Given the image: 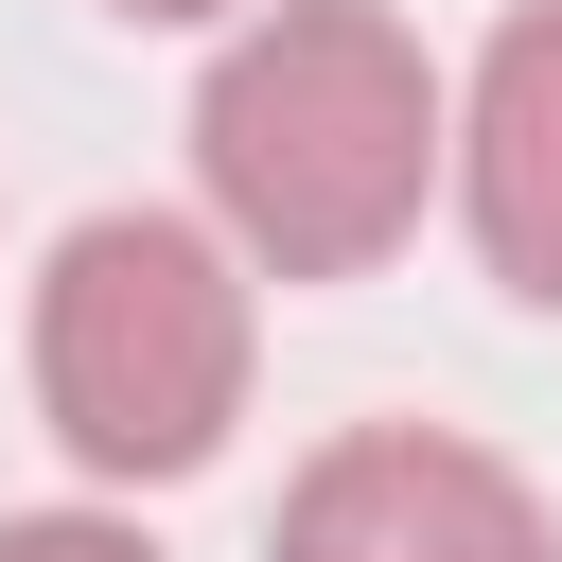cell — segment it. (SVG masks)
<instances>
[{
    "mask_svg": "<svg viewBox=\"0 0 562 562\" xmlns=\"http://www.w3.org/2000/svg\"><path fill=\"white\" fill-rule=\"evenodd\" d=\"M439 158H457V211H474L492 281L562 316V0H527L474 53V88L439 105Z\"/></svg>",
    "mask_w": 562,
    "mask_h": 562,
    "instance_id": "4",
    "label": "cell"
},
{
    "mask_svg": "<svg viewBox=\"0 0 562 562\" xmlns=\"http://www.w3.org/2000/svg\"><path fill=\"white\" fill-rule=\"evenodd\" d=\"M35 404L88 474H211L246 422V246L193 211H88L35 281Z\"/></svg>",
    "mask_w": 562,
    "mask_h": 562,
    "instance_id": "2",
    "label": "cell"
},
{
    "mask_svg": "<svg viewBox=\"0 0 562 562\" xmlns=\"http://www.w3.org/2000/svg\"><path fill=\"white\" fill-rule=\"evenodd\" d=\"M281 562H562L544 492L439 422H351L281 492Z\"/></svg>",
    "mask_w": 562,
    "mask_h": 562,
    "instance_id": "3",
    "label": "cell"
},
{
    "mask_svg": "<svg viewBox=\"0 0 562 562\" xmlns=\"http://www.w3.org/2000/svg\"><path fill=\"white\" fill-rule=\"evenodd\" d=\"M105 18H140V35H193V18H246V0H105Z\"/></svg>",
    "mask_w": 562,
    "mask_h": 562,
    "instance_id": "6",
    "label": "cell"
},
{
    "mask_svg": "<svg viewBox=\"0 0 562 562\" xmlns=\"http://www.w3.org/2000/svg\"><path fill=\"white\" fill-rule=\"evenodd\" d=\"M193 176L211 228L263 281H351L422 228L439 193V70L386 0H246L211 88H193Z\"/></svg>",
    "mask_w": 562,
    "mask_h": 562,
    "instance_id": "1",
    "label": "cell"
},
{
    "mask_svg": "<svg viewBox=\"0 0 562 562\" xmlns=\"http://www.w3.org/2000/svg\"><path fill=\"white\" fill-rule=\"evenodd\" d=\"M0 562H158L140 527H105V509H18L0 527Z\"/></svg>",
    "mask_w": 562,
    "mask_h": 562,
    "instance_id": "5",
    "label": "cell"
}]
</instances>
